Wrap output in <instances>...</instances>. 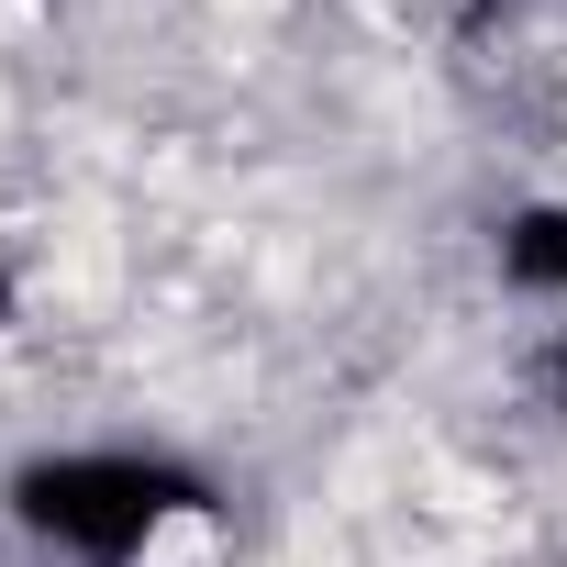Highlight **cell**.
<instances>
[{
    "mask_svg": "<svg viewBox=\"0 0 567 567\" xmlns=\"http://www.w3.org/2000/svg\"><path fill=\"white\" fill-rule=\"evenodd\" d=\"M134 556H145V567H212V556H223V523H212V512H167Z\"/></svg>",
    "mask_w": 567,
    "mask_h": 567,
    "instance_id": "1",
    "label": "cell"
}]
</instances>
